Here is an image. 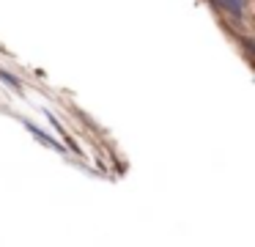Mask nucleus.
<instances>
[{
    "instance_id": "nucleus-2",
    "label": "nucleus",
    "mask_w": 255,
    "mask_h": 247,
    "mask_svg": "<svg viewBox=\"0 0 255 247\" xmlns=\"http://www.w3.org/2000/svg\"><path fill=\"white\" fill-rule=\"evenodd\" d=\"M28 129H30V132H33V135H36V137H39V140H44V143H47V146H50V148H58V143H55V140H52V137H50V135H47V132H41V129H39V126H33V124H28Z\"/></svg>"
},
{
    "instance_id": "nucleus-3",
    "label": "nucleus",
    "mask_w": 255,
    "mask_h": 247,
    "mask_svg": "<svg viewBox=\"0 0 255 247\" xmlns=\"http://www.w3.org/2000/svg\"><path fill=\"white\" fill-rule=\"evenodd\" d=\"M0 77H3V82H6V85H11V88H19V80H17V77H11L8 71H3V69H0Z\"/></svg>"
},
{
    "instance_id": "nucleus-1",
    "label": "nucleus",
    "mask_w": 255,
    "mask_h": 247,
    "mask_svg": "<svg viewBox=\"0 0 255 247\" xmlns=\"http://www.w3.org/2000/svg\"><path fill=\"white\" fill-rule=\"evenodd\" d=\"M217 3H220L228 14H233V16H242L244 14V3H239V0H217Z\"/></svg>"
},
{
    "instance_id": "nucleus-4",
    "label": "nucleus",
    "mask_w": 255,
    "mask_h": 247,
    "mask_svg": "<svg viewBox=\"0 0 255 247\" xmlns=\"http://www.w3.org/2000/svg\"><path fill=\"white\" fill-rule=\"evenodd\" d=\"M239 3H247V0H239Z\"/></svg>"
}]
</instances>
